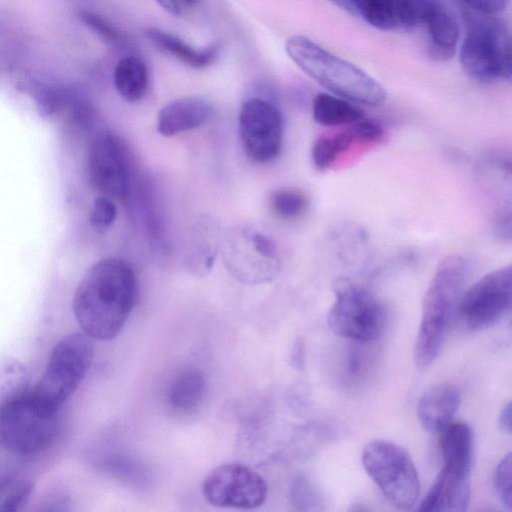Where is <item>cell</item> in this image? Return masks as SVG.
Returning <instances> with one entry per match:
<instances>
[{"mask_svg": "<svg viewBox=\"0 0 512 512\" xmlns=\"http://www.w3.org/2000/svg\"><path fill=\"white\" fill-rule=\"evenodd\" d=\"M137 295L132 268L117 258L94 263L73 297V311L82 331L92 339L111 340L124 327Z\"/></svg>", "mask_w": 512, "mask_h": 512, "instance_id": "1", "label": "cell"}, {"mask_svg": "<svg viewBox=\"0 0 512 512\" xmlns=\"http://www.w3.org/2000/svg\"><path fill=\"white\" fill-rule=\"evenodd\" d=\"M468 270V262L459 255H450L439 263L423 299L414 349L418 367H428L439 355L458 313Z\"/></svg>", "mask_w": 512, "mask_h": 512, "instance_id": "2", "label": "cell"}, {"mask_svg": "<svg viewBox=\"0 0 512 512\" xmlns=\"http://www.w3.org/2000/svg\"><path fill=\"white\" fill-rule=\"evenodd\" d=\"M285 49L301 70L337 96L370 106L385 101L386 91L381 84L310 39L293 36L287 40Z\"/></svg>", "mask_w": 512, "mask_h": 512, "instance_id": "3", "label": "cell"}, {"mask_svg": "<svg viewBox=\"0 0 512 512\" xmlns=\"http://www.w3.org/2000/svg\"><path fill=\"white\" fill-rule=\"evenodd\" d=\"M59 408L34 391L9 397L1 406L0 437L10 453L28 457L48 448L59 431Z\"/></svg>", "mask_w": 512, "mask_h": 512, "instance_id": "4", "label": "cell"}, {"mask_svg": "<svg viewBox=\"0 0 512 512\" xmlns=\"http://www.w3.org/2000/svg\"><path fill=\"white\" fill-rule=\"evenodd\" d=\"M464 18L467 30L459 57L466 74L481 83L511 76L512 40L504 24L468 7Z\"/></svg>", "mask_w": 512, "mask_h": 512, "instance_id": "5", "label": "cell"}, {"mask_svg": "<svg viewBox=\"0 0 512 512\" xmlns=\"http://www.w3.org/2000/svg\"><path fill=\"white\" fill-rule=\"evenodd\" d=\"M333 293L327 322L335 334L362 343L380 338L386 326V311L378 299L344 277L333 282Z\"/></svg>", "mask_w": 512, "mask_h": 512, "instance_id": "6", "label": "cell"}, {"mask_svg": "<svg viewBox=\"0 0 512 512\" xmlns=\"http://www.w3.org/2000/svg\"><path fill=\"white\" fill-rule=\"evenodd\" d=\"M362 464L385 498L396 508H412L420 493V482L410 455L399 445L373 440L362 451Z\"/></svg>", "mask_w": 512, "mask_h": 512, "instance_id": "7", "label": "cell"}, {"mask_svg": "<svg viewBox=\"0 0 512 512\" xmlns=\"http://www.w3.org/2000/svg\"><path fill=\"white\" fill-rule=\"evenodd\" d=\"M94 358L92 338L73 332L63 336L54 346L44 372L33 391L60 408L77 390Z\"/></svg>", "mask_w": 512, "mask_h": 512, "instance_id": "8", "label": "cell"}, {"mask_svg": "<svg viewBox=\"0 0 512 512\" xmlns=\"http://www.w3.org/2000/svg\"><path fill=\"white\" fill-rule=\"evenodd\" d=\"M221 249L226 268L242 283H266L279 272L280 258L275 242L252 227L230 228L223 237Z\"/></svg>", "mask_w": 512, "mask_h": 512, "instance_id": "9", "label": "cell"}, {"mask_svg": "<svg viewBox=\"0 0 512 512\" xmlns=\"http://www.w3.org/2000/svg\"><path fill=\"white\" fill-rule=\"evenodd\" d=\"M238 132L243 151L251 161L268 164L279 157L284 121L272 102L260 97L244 101L238 115Z\"/></svg>", "mask_w": 512, "mask_h": 512, "instance_id": "10", "label": "cell"}, {"mask_svg": "<svg viewBox=\"0 0 512 512\" xmlns=\"http://www.w3.org/2000/svg\"><path fill=\"white\" fill-rule=\"evenodd\" d=\"M512 310V264L496 269L466 289L458 314L470 330L496 323Z\"/></svg>", "mask_w": 512, "mask_h": 512, "instance_id": "11", "label": "cell"}, {"mask_svg": "<svg viewBox=\"0 0 512 512\" xmlns=\"http://www.w3.org/2000/svg\"><path fill=\"white\" fill-rule=\"evenodd\" d=\"M267 484L255 471L242 464H223L204 479L202 492L213 506L252 509L267 497Z\"/></svg>", "mask_w": 512, "mask_h": 512, "instance_id": "12", "label": "cell"}, {"mask_svg": "<svg viewBox=\"0 0 512 512\" xmlns=\"http://www.w3.org/2000/svg\"><path fill=\"white\" fill-rule=\"evenodd\" d=\"M87 172L92 187L101 195L123 200L130 188V160L123 141L112 133H102L91 142Z\"/></svg>", "mask_w": 512, "mask_h": 512, "instance_id": "13", "label": "cell"}, {"mask_svg": "<svg viewBox=\"0 0 512 512\" xmlns=\"http://www.w3.org/2000/svg\"><path fill=\"white\" fill-rule=\"evenodd\" d=\"M432 0H350L351 14L380 30L422 26Z\"/></svg>", "mask_w": 512, "mask_h": 512, "instance_id": "14", "label": "cell"}, {"mask_svg": "<svg viewBox=\"0 0 512 512\" xmlns=\"http://www.w3.org/2000/svg\"><path fill=\"white\" fill-rule=\"evenodd\" d=\"M383 138L384 130L381 125L362 119L338 132L317 138L312 147V162L315 168L325 171L352 146L377 144Z\"/></svg>", "mask_w": 512, "mask_h": 512, "instance_id": "15", "label": "cell"}, {"mask_svg": "<svg viewBox=\"0 0 512 512\" xmlns=\"http://www.w3.org/2000/svg\"><path fill=\"white\" fill-rule=\"evenodd\" d=\"M470 470L471 467L444 464L418 510L424 512L465 511L470 501Z\"/></svg>", "mask_w": 512, "mask_h": 512, "instance_id": "16", "label": "cell"}, {"mask_svg": "<svg viewBox=\"0 0 512 512\" xmlns=\"http://www.w3.org/2000/svg\"><path fill=\"white\" fill-rule=\"evenodd\" d=\"M210 102L200 97H182L164 105L157 116V130L166 137L205 125L213 116Z\"/></svg>", "mask_w": 512, "mask_h": 512, "instance_id": "17", "label": "cell"}, {"mask_svg": "<svg viewBox=\"0 0 512 512\" xmlns=\"http://www.w3.org/2000/svg\"><path fill=\"white\" fill-rule=\"evenodd\" d=\"M461 400L459 389L451 384L430 387L419 399L418 419L428 432L440 433L452 422Z\"/></svg>", "mask_w": 512, "mask_h": 512, "instance_id": "18", "label": "cell"}, {"mask_svg": "<svg viewBox=\"0 0 512 512\" xmlns=\"http://www.w3.org/2000/svg\"><path fill=\"white\" fill-rule=\"evenodd\" d=\"M423 25L428 32V56L435 61L451 59L459 39V26L453 13L438 0H433Z\"/></svg>", "mask_w": 512, "mask_h": 512, "instance_id": "19", "label": "cell"}, {"mask_svg": "<svg viewBox=\"0 0 512 512\" xmlns=\"http://www.w3.org/2000/svg\"><path fill=\"white\" fill-rule=\"evenodd\" d=\"M145 35L159 50L195 69L209 66L216 59L219 52L218 44H212L205 49L198 50L177 36L157 28L146 29Z\"/></svg>", "mask_w": 512, "mask_h": 512, "instance_id": "20", "label": "cell"}, {"mask_svg": "<svg viewBox=\"0 0 512 512\" xmlns=\"http://www.w3.org/2000/svg\"><path fill=\"white\" fill-rule=\"evenodd\" d=\"M219 247V226L205 217L198 221L192 233L188 251V269L196 275H206L212 269Z\"/></svg>", "mask_w": 512, "mask_h": 512, "instance_id": "21", "label": "cell"}, {"mask_svg": "<svg viewBox=\"0 0 512 512\" xmlns=\"http://www.w3.org/2000/svg\"><path fill=\"white\" fill-rule=\"evenodd\" d=\"M207 386L203 373L189 369L179 374L168 389V401L172 408L181 413H193L202 404Z\"/></svg>", "mask_w": 512, "mask_h": 512, "instance_id": "22", "label": "cell"}, {"mask_svg": "<svg viewBox=\"0 0 512 512\" xmlns=\"http://www.w3.org/2000/svg\"><path fill=\"white\" fill-rule=\"evenodd\" d=\"M114 85L118 94L128 102H137L148 89L149 73L145 62L128 55L120 59L114 69Z\"/></svg>", "mask_w": 512, "mask_h": 512, "instance_id": "23", "label": "cell"}, {"mask_svg": "<svg viewBox=\"0 0 512 512\" xmlns=\"http://www.w3.org/2000/svg\"><path fill=\"white\" fill-rule=\"evenodd\" d=\"M314 121L324 127L349 125L364 117L363 111L347 99L328 93H319L313 100Z\"/></svg>", "mask_w": 512, "mask_h": 512, "instance_id": "24", "label": "cell"}, {"mask_svg": "<svg viewBox=\"0 0 512 512\" xmlns=\"http://www.w3.org/2000/svg\"><path fill=\"white\" fill-rule=\"evenodd\" d=\"M439 434L444 464L471 467L473 439L470 426L464 422H451Z\"/></svg>", "mask_w": 512, "mask_h": 512, "instance_id": "25", "label": "cell"}, {"mask_svg": "<svg viewBox=\"0 0 512 512\" xmlns=\"http://www.w3.org/2000/svg\"><path fill=\"white\" fill-rule=\"evenodd\" d=\"M269 208L282 220L300 218L309 205L307 196L295 188H279L273 190L268 198Z\"/></svg>", "mask_w": 512, "mask_h": 512, "instance_id": "26", "label": "cell"}, {"mask_svg": "<svg viewBox=\"0 0 512 512\" xmlns=\"http://www.w3.org/2000/svg\"><path fill=\"white\" fill-rule=\"evenodd\" d=\"M33 490L30 479L20 475H7L0 484V512H15L29 499Z\"/></svg>", "mask_w": 512, "mask_h": 512, "instance_id": "27", "label": "cell"}, {"mask_svg": "<svg viewBox=\"0 0 512 512\" xmlns=\"http://www.w3.org/2000/svg\"><path fill=\"white\" fill-rule=\"evenodd\" d=\"M78 17L107 45L117 49L129 46L126 35L100 15L88 10H81L78 12Z\"/></svg>", "mask_w": 512, "mask_h": 512, "instance_id": "28", "label": "cell"}, {"mask_svg": "<svg viewBox=\"0 0 512 512\" xmlns=\"http://www.w3.org/2000/svg\"><path fill=\"white\" fill-rule=\"evenodd\" d=\"M117 209L112 199L103 195L95 198L89 213V222L98 232H106L113 225Z\"/></svg>", "mask_w": 512, "mask_h": 512, "instance_id": "29", "label": "cell"}, {"mask_svg": "<svg viewBox=\"0 0 512 512\" xmlns=\"http://www.w3.org/2000/svg\"><path fill=\"white\" fill-rule=\"evenodd\" d=\"M494 486L502 503L512 509V452L498 463L494 473Z\"/></svg>", "mask_w": 512, "mask_h": 512, "instance_id": "30", "label": "cell"}, {"mask_svg": "<svg viewBox=\"0 0 512 512\" xmlns=\"http://www.w3.org/2000/svg\"><path fill=\"white\" fill-rule=\"evenodd\" d=\"M126 459L116 458L109 459L107 464L108 470L119 478H125L130 481L143 479V471Z\"/></svg>", "mask_w": 512, "mask_h": 512, "instance_id": "31", "label": "cell"}, {"mask_svg": "<svg viewBox=\"0 0 512 512\" xmlns=\"http://www.w3.org/2000/svg\"><path fill=\"white\" fill-rule=\"evenodd\" d=\"M466 7L485 14H496L502 11L508 0H461Z\"/></svg>", "mask_w": 512, "mask_h": 512, "instance_id": "32", "label": "cell"}, {"mask_svg": "<svg viewBox=\"0 0 512 512\" xmlns=\"http://www.w3.org/2000/svg\"><path fill=\"white\" fill-rule=\"evenodd\" d=\"M494 232L500 239L512 242V209L499 214L494 224Z\"/></svg>", "mask_w": 512, "mask_h": 512, "instance_id": "33", "label": "cell"}, {"mask_svg": "<svg viewBox=\"0 0 512 512\" xmlns=\"http://www.w3.org/2000/svg\"><path fill=\"white\" fill-rule=\"evenodd\" d=\"M292 498L293 503L301 509L302 505L314 504L316 495L305 481H300L293 488Z\"/></svg>", "mask_w": 512, "mask_h": 512, "instance_id": "34", "label": "cell"}, {"mask_svg": "<svg viewBox=\"0 0 512 512\" xmlns=\"http://www.w3.org/2000/svg\"><path fill=\"white\" fill-rule=\"evenodd\" d=\"M498 426L503 432L512 434V401L502 408L498 416Z\"/></svg>", "mask_w": 512, "mask_h": 512, "instance_id": "35", "label": "cell"}, {"mask_svg": "<svg viewBox=\"0 0 512 512\" xmlns=\"http://www.w3.org/2000/svg\"><path fill=\"white\" fill-rule=\"evenodd\" d=\"M156 3L174 16L182 15L187 9L184 0H155Z\"/></svg>", "mask_w": 512, "mask_h": 512, "instance_id": "36", "label": "cell"}, {"mask_svg": "<svg viewBox=\"0 0 512 512\" xmlns=\"http://www.w3.org/2000/svg\"><path fill=\"white\" fill-rule=\"evenodd\" d=\"M330 1L333 2L335 5H337L338 7L346 10L349 13H351L350 0H330Z\"/></svg>", "mask_w": 512, "mask_h": 512, "instance_id": "37", "label": "cell"}, {"mask_svg": "<svg viewBox=\"0 0 512 512\" xmlns=\"http://www.w3.org/2000/svg\"><path fill=\"white\" fill-rule=\"evenodd\" d=\"M511 76H512V73H511Z\"/></svg>", "mask_w": 512, "mask_h": 512, "instance_id": "38", "label": "cell"}]
</instances>
